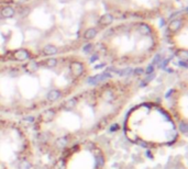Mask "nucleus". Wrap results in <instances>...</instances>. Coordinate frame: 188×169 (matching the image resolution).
<instances>
[{"instance_id":"obj_1","label":"nucleus","mask_w":188,"mask_h":169,"mask_svg":"<svg viewBox=\"0 0 188 169\" xmlns=\"http://www.w3.org/2000/svg\"><path fill=\"white\" fill-rule=\"evenodd\" d=\"M134 97L128 80L105 81L41 112L34 123L44 153L56 155L64 147L106 131Z\"/></svg>"},{"instance_id":"obj_2","label":"nucleus","mask_w":188,"mask_h":169,"mask_svg":"<svg viewBox=\"0 0 188 169\" xmlns=\"http://www.w3.org/2000/svg\"><path fill=\"white\" fill-rule=\"evenodd\" d=\"M124 130L131 142L147 147L169 146L181 135L170 109L156 101L142 102L132 108L126 115Z\"/></svg>"},{"instance_id":"obj_3","label":"nucleus","mask_w":188,"mask_h":169,"mask_svg":"<svg viewBox=\"0 0 188 169\" xmlns=\"http://www.w3.org/2000/svg\"><path fill=\"white\" fill-rule=\"evenodd\" d=\"M32 144L22 126L11 120H0V167L29 169Z\"/></svg>"},{"instance_id":"obj_4","label":"nucleus","mask_w":188,"mask_h":169,"mask_svg":"<svg viewBox=\"0 0 188 169\" xmlns=\"http://www.w3.org/2000/svg\"><path fill=\"white\" fill-rule=\"evenodd\" d=\"M52 169H107L105 148L93 138L70 144L55 155Z\"/></svg>"},{"instance_id":"obj_5","label":"nucleus","mask_w":188,"mask_h":169,"mask_svg":"<svg viewBox=\"0 0 188 169\" xmlns=\"http://www.w3.org/2000/svg\"><path fill=\"white\" fill-rule=\"evenodd\" d=\"M173 115L179 122L187 123V87L184 90L177 91L176 96H173Z\"/></svg>"},{"instance_id":"obj_6","label":"nucleus","mask_w":188,"mask_h":169,"mask_svg":"<svg viewBox=\"0 0 188 169\" xmlns=\"http://www.w3.org/2000/svg\"><path fill=\"white\" fill-rule=\"evenodd\" d=\"M181 28H182V21L181 20H173L169 24V31L177 32Z\"/></svg>"},{"instance_id":"obj_7","label":"nucleus","mask_w":188,"mask_h":169,"mask_svg":"<svg viewBox=\"0 0 188 169\" xmlns=\"http://www.w3.org/2000/svg\"><path fill=\"white\" fill-rule=\"evenodd\" d=\"M138 31L142 35H150L152 33V29L146 24H140V26L138 28Z\"/></svg>"},{"instance_id":"obj_8","label":"nucleus","mask_w":188,"mask_h":169,"mask_svg":"<svg viewBox=\"0 0 188 169\" xmlns=\"http://www.w3.org/2000/svg\"><path fill=\"white\" fill-rule=\"evenodd\" d=\"M43 52L45 55H54L57 53V48L54 45H46L43 48Z\"/></svg>"},{"instance_id":"obj_9","label":"nucleus","mask_w":188,"mask_h":169,"mask_svg":"<svg viewBox=\"0 0 188 169\" xmlns=\"http://www.w3.org/2000/svg\"><path fill=\"white\" fill-rule=\"evenodd\" d=\"M112 20H113V17L111 14H106V15H103V17H101L100 18L99 23L102 25H108L112 22Z\"/></svg>"},{"instance_id":"obj_10","label":"nucleus","mask_w":188,"mask_h":169,"mask_svg":"<svg viewBox=\"0 0 188 169\" xmlns=\"http://www.w3.org/2000/svg\"><path fill=\"white\" fill-rule=\"evenodd\" d=\"M1 14H2L5 18H11L13 14H14V10H13L11 7H6V8L1 11Z\"/></svg>"},{"instance_id":"obj_11","label":"nucleus","mask_w":188,"mask_h":169,"mask_svg":"<svg viewBox=\"0 0 188 169\" xmlns=\"http://www.w3.org/2000/svg\"><path fill=\"white\" fill-rule=\"evenodd\" d=\"M96 34H97L96 29H88L87 31L85 32V34H84V38L86 40H91V38H94L96 36Z\"/></svg>"},{"instance_id":"obj_12","label":"nucleus","mask_w":188,"mask_h":169,"mask_svg":"<svg viewBox=\"0 0 188 169\" xmlns=\"http://www.w3.org/2000/svg\"><path fill=\"white\" fill-rule=\"evenodd\" d=\"M13 2H16V3H22V2H24L25 0H12Z\"/></svg>"}]
</instances>
